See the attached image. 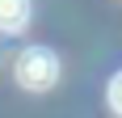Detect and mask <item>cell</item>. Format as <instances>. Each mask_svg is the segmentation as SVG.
<instances>
[{
  "label": "cell",
  "instance_id": "1",
  "mask_svg": "<svg viewBox=\"0 0 122 118\" xmlns=\"http://www.w3.org/2000/svg\"><path fill=\"white\" fill-rule=\"evenodd\" d=\"M17 80H21V89H30V93H46L51 84L59 80V59H55V51L46 47H30L17 55Z\"/></svg>",
  "mask_w": 122,
  "mask_h": 118
},
{
  "label": "cell",
  "instance_id": "2",
  "mask_svg": "<svg viewBox=\"0 0 122 118\" xmlns=\"http://www.w3.org/2000/svg\"><path fill=\"white\" fill-rule=\"evenodd\" d=\"M25 21H30V0H0V30L4 34H17Z\"/></svg>",
  "mask_w": 122,
  "mask_h": 118
},
{
  "label": "cell",
  "instance_id": "3",
  "mask_svg": "<svg viewBox=\"0 0 122 118\" xmlns=\"http://www.w3.org/2000/svg\"><path fill=\"white\" fill-rule=\"evenodd\" d=\"M110 106H114V110L122 114V72H118V76L110 80Z\"/></svg>",
  "mask_w": 122,
  "mask_h": 118
}]
</instances>
